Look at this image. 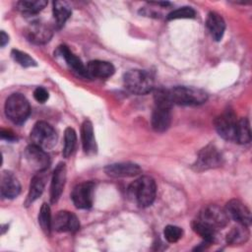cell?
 Here are the masks:
<instances>
[{
	"mask_svg": "<svg viewBox=\"0 0 252 252\" xmlns=\"http://www.w3.org/2000/svg\"><path fill=\"white\" fill-rule=\"evenodd\" d=\"M155 108L152 113V128L158 133L166 131L171 123L172 102L169 97L168 90L158 89L154 93Z\"/></svg>",
	"mask_w": 252,
	"mask_h": 252,
	"instance_id": "1",
	"label": "cell"
},
{
	"mask_svg": "<svg viewBox=\"0 0 252 252\" xmlns=\"http://www.w3.org/2000/svg\"><path fill=\"white\" fill-rule=\"evenodd\" d=\"M127 195L129 199L138 207L147 208L151 206L156 199V181L150 176H141L129 185Z\"/></svg>",
	"mask_w": 252,
	"mask_h": 252,
	"instance_id": "2",
	"label": "cell"
},
{
	"mask_svg": "<svg viewBox=\"0 0 252 252\" xmlns=\"http://www.w3.org/2000/svg\"><path fill=\"white\" fill-rule=\"evenodd\" d=\"M124 87L134 94H146L154 90V77L151 72L132 69L124 74Z\"/></svg>",
	"mask_w": 252,
	"mask_h": 252,
	"instance_id": "3",
	"label": "cell"
},
{
	"mask_svg": "<svg viewBox=\"0 0 252 252\" xmlns=\"http://www.w3.org/2000/svg\"><path fill=\"white\" fill-rule=\"evenodd\" d=\"M168 94L172 104L178 105H200L208 99V94L205 91L194 87H174L168 90Z\"/></svg>",
	"mask_w": 252,
	"mask_h": 252,
	"instance_id": "4",
	"label": "cell"
},
{
	"mask_svg": "<svg viewBox=\"0 0 252 252\" xmlns=\"http://www.w3.org/2000/svg\"><path fill=\"white\" fill-rule=\"evenodd\" d=\"M31 113L29 100L22 94H12L5 102V114L15 124L24 123Z\"/></svg>",
	"mask_w": 252,
	"mask_h": 252,
	"instance_id": "5",
	"label": "cell"
},
{
	"mask_svg": "<svg viewBox=\"0 0 252 252\" xmlns=\"http://www.w3.org/2000/svg\"><path fill=\"white\" fill-rule=\"evenodd\" d=\"M32 144L47 151L52 149L57 142V134L54 128L45 121H38L31 131Z\"/></svg>",
	"mask_w": 252,
	"mask_h": 252,
	"instance_id": "6",
	"label": "cell"
},
{
	"mask_svg": "<svg viewBox=\"0 0 252 252\" xmlns=\"http://www.w3.org/2000/svg\"><path fill=\"white\" fill-rule=\"evenodd\" d=\"M222 161L223 158L219 149L215 145L209 144L198 153L197 158L193 164V168L196 171L213 169L220 166Z\"/></svg>",
	"mask_w": 252,
	"mask_h": 252,
	"instance_id": "7",
	"label": "cell"
},
{
	"mask_svg": "<svg viewBox=\"0 0 252 252\" xmlns=\"http://www.w3.org/2000/svg\"><path fill=\"white\" fill-rule=\"evenodd\" d=\"M198 220L218 230L228 223L229 218L224 209L217 205H208L202 209Z\"/></svg>",
	"mask_w": 252,
	"mask_h": 252,
	"instance_id": "8",
	"label": "cell"
},
{
	"mask_svg": "<svg viewBox=\"0 0 252 252\" xmlns=\"http://www.w3.org/2000/svg\"><path fill=\"white\" fill-rule=\"evenodd\" d=\"M236 114L232 110H225L215 119V128L218 134L226 141H235L237 125Z\"/></svg>",
	"mask_w": 252,
	"mask_h": 252,
	"instance_id": "9",
	"label": "cell"
},
{
	"mask_svg": "<svg viewBox=\"0 0 252 252\" xmlns=\"http://www.w3.org/2000/svg\"><path fill=\"white\" fill-rule=\"evenodd\" d=\"M94 183L93 181H85L77 184L71 193L75 207L78 209H90L94 202Z\"/></svg>",
	"mask_w": 252,
	"mask_h": 252,
	"instance_id": "10",
	"label": "cell"
},
{
	"mask_svg": "<svg viewBox=\"0 0 252 252\" xmlns=\"http://www.w3.org/2000/svg\"><path fill=\"white\" fill-rule=\"evenodd\" d=\"M25 158L36 172L46 171L50 165V158L45 150L31 144L25 150Z\"/></svg>",
	"mask_w": 252,
	"mask_h": 252,
	"instance_id": "11",
	"label": "cell"
},
{
	"mask_svg": "<svg viewBox=\"0 0 252 252\" xmlns=\"http://www.w3.org/2000/svg\"><path fill=\"white\" fill-rule=\"evenodd\" d=\"M26 35L30 41L35 44H44L48 42L52 35L53 31L49 25L41 21H33L32 22L27 30Z\"/></svg>",
	"mask_w": 252,
	"mask_h": 252,
	"instance_id": "12",
	"label": "cell"
},
{
	"mask_svg": "<svg viewBox=\"0 0 252 252\" xmlns=\"http://www.w3.org/2000/svg\"><path fill=\"white\" fill-rule=\"evenodd\" d=\"M225 212L228 218L237 223L249 226L251 223V213L245 204L236 199H231L225 205Z\"/></svg>",
	"mask_w": 252,
	"mask_h": 252,
	"instance_id": "13",
	"label": "cell"
},
{
	"mask_svg": "<svg viewBox=\"0 0 252 252\" xmlns=\"http://www.w3.org/2000/svg\"><path fill=\"white\" fill-rule=\"evenodd\" d=\"M52 228L58 232H75L80 228V221L75 214L60 211L52 219Z\"/></svg>",
	"mask_w": 252,
	"mask_h": 252,
	"instance_id": "14",
	"label": "cell"
},
{
	"mask_svg": "<svg viewBox=\"0 0 252 252\" xmlns=\"http://www.w3.org/2000/svg\"><path fill=\"white\" fill-rule=\"evenodd\" d=\"M104 172L113 178H124L137 176L142 172V169L137 163L126 161L108 164L104 167Z\"/></svg>",
	"mask_w": 252,
	"mask_h": 252,
	"instance_id": "15",
	"label": "cell"
},
{
	"mask_svg": "<svg viewBox=\"0 0 252 252\" xmlns=\"http://www.w3.org/2000/svg\"><path fill=\"white\" fill-rule=\"evenodd\" d=\"M67 177L66 164L59 162L52 173L51 185H50V201L51 203H57L60 199Z\"/></svg>",
	"mask_w": 252,
	"mask_h": 252,
	"instance_id": "16",
	"label": "cell"
},
{
	"mask_svg": "<svg viewBox=\"0 0 252 252\" xmlns=\"http://www.w3.org/2000/svg\"><path fill=\"white\" fill-rule=\"evenodd\" d=\"M21 192V184L15 174L4 170L0 177V193L5 199H14Z\"/></svg>",
	"mask_w": 252,
	"mask_h": 252,
	"instance_id": "17",
	"label": "cell"
},
{
	"mask_svg": "<svg viewBox=\"0 0 252 252\" xmlns=\"http://www.w3.org/2000/svg\"><path fill=\"white\" fill-rule=\"evenodd\" d=\"M81 139L85 154H87L88 156L95 155L97 152V146L94 138L93 123L89 119H86L82 124Z\"/></svg>",
	"mask_w": 252,
	"mask_h": 252,
	"instance_id": "18",
	"label": "cell"
},
{
	"mask_svg": "<svg viewBox=\"0 0 252 252\" xmlns=\"http://www.w3.org/2000/svg\"><path fill=\"white\" fill-rule=\"evenodd\" d=\"M47 178H48V175L46 174L45 171L36 172V174L32 178L30 188H29V193L25 201L26 206L32 205L37 198L41 196V194L43 193Z\"/></svg>",
	"mask_w": 252,
	"mask_h": 252,
	"instance_id": "19",
	"label": "cell"
},
{
	"mask_svg": "<svg viewBox=\"0 0 252 252\" xmlns=\"http://www.w3.org/2000/svg\"><path fill=\"white\" fill-rule=\"evenodd\" d=\"M86 67L89 77H94L99 79L109 78L115 72L114 66L110 62L102 60L90 61Z\"/></svg>",
	"mask_w": 252,
	"mask_h": 252,
	"instance_id": "20",
	"label": "cell"
},
{
	"mask_svg": "<svg viewBox=\"0 0 252 252\" xmlns=\"http://www.w3.org/2000/svg\"><path fill=\"white\" fill-rule=\"evenodd\" d=\"M206 28L213 39L220 41L221 40L225 31V22L220 14L216 12H210L206 20Z\"/></svg>",
	"mask_w": 252,
	"mask_h": 252,
	"instance_id": "21",
	"label": "cell"
},
{
	"mask_svg": "<svg viewBox=\"0 0 252 252\" xmlns=\"http://www.w3.org/2000/svg\"><path fill=\"white\" fill-rule=\"evenodd\" d=\"M60 53L64 60L66 61L67 65L78 75L83 76V77H89L88 72H87V67L83 64L81 59L76 56L66 45H61L59 46Z\"/></svg>",
	"mask_w": 252,
	"mask_h": 252,
	"instance_id": "22",
	"label": "cell"
},
{
	"mask_svg": "<svg viewBox=\"0 0 252 252\" xmlns=\"http://www.w3.org/2000/svg\"><path fill=\"white\" fill-rule=\"evenodd\" d=\"M52 13L57 29H61L70 18L72 10L66 1H54L52 3Z\"/></svg>",
	"mask_w": 252,
	"mask_h": 252,
	"instance_id": "23",
	"label": "cell"
},
{
	"mask_svg": "<svg viewBox=\"0 0 252 252\" xmlns=\"http://www.w3.org/2000/svg\"><path fill=\"white\" fill-rule=\"evenodd\" d=\"M249 238V230L248 226L239 224L232 227L227 235H226V242L230 245H240L245 243Z\"/></svg>",
	"mask_w": 252,
	"mask_h": 252,
	"instance_id": "24",
	"label": "cell"
},
{
	"mask_svg": "<svg viewBox=\"0 0 252 252\" xmlns=\"http://www.w3.org/2000/svg\"><path fill=\"white\" fill-rule=\"evenodd\" d=\"M47 5L45 0H22L17 3V9L25 15H35Z\"/></svg>",
	"mask_w": 252,
	"mask_h": 252,
	"instance_id": "25",
	"label": "cell"
},
{
	"mask_svg": "<svg viewBox=\"0 0 252 252\" xmlns=\"http://www.w3.org/2000/svg\"><path fill=\"white\" fill-rule=\"evenodd\" d=\"M235 141L239 144H247L251 141L250 123L246 117H242L237 120Z\"/></svg>",
	"mask_w": 252,
	"mask_h": 252,
	"instance_id": "26",
	"label": "cell"
},
{
	"mask_svg": "<svg viewBox=\"0 0 252 252\" xmlns=\"http://www.w3.org/2000/svg\"><path fill=\"white\" fill-rule=\"evenodd\" d=\"M192 228L198 235H200L204 239V241H206L208 243L214 242L216 233L218 231L215 228H213L212 226H210L209 224L201 221L200 220H194L192 222Z\"/></svg>",
	"mask_w": 252,
	"mask_h": 252,
	"instance_id": "27",
	"label": "cell"
},
{
	"mask_svg": "<svg viewBox=\"0 0 252 252\" xmlns=\"http://www.w3.org/2000/svg\"><path fill=\"white\" fill-rule=\"evenodd\" d=\"M38 223L41 230L46 234H50L52 228V218L50 213V207L46 203H43L38 213Z\"/></svg>",
	"mask_w": 252,
	"mask_h": 252,
	"instance_id": "28",
	"label": "cell"
},
{
	"mask_svg": "<svg viewBox=\"0 0 252 252\" xmlns=\"http://www.w3.org/2000/svg\"><path fill=\"white\" fill-rule=\"evenodd\" d=\"M77 145V135L76 132L73 128L68 127L65 129L64 132V147H63V151H62V155L64 158H69Z\"/></svg>",
	"mask_w": 252,
	"mask_h": 252,
	"instance_id": "29",
	"label": "cell"
},
{
	"mask_svg": "<svg viewBox=\"0 0 252 252\" xmlns=\"http://www.w3.org/2000/svg\"><path fill=\"white\" fill-rule=\"evenodd\" d=\"M195 16H196V12L192 7L184 6L171 11L167 15L166 20L171 21V20H178V19H193L195 18Z\"/></svg>",
	"mask_w": 252,
	"mask_h": 252,
	"instance_id": "30",
	"label": "cell"
},
{
	"mask_svg": "<svg viewBox=\"0 0 252 252\" xmlns=\"http://www.w3.org/2000/svg\"><path fill=\"white\" fill-rule=\"evenodd\" d=\"M11 55H12V58L23 67H33L37 65L36 61L32 57H31L28 53L23 52L21 50L13 49L11 51Z\"/></svg>",
	"mask_w": 252,
	"mask_h": 252,
	"instance_id": "31",
	"label": "cell"
},
{
	"mask_svg": "<svg viewBox=\"0 0 252 252\" xmlns=\"http://www.w3.org/2000/svg\"><path fill=\"white\" fill-rule=\"evenodd\" d=\"M183 234V230L181 227L176 225H166L163 229V235L166 241L170 243L177 242Z\"/></svg>",
	"mask_w": 252,
	"mask_h": 252,
	"instance_id": "32",
	"label": "cell"
},
{
	"mask_svg": "<svg viewBox=\"0 0 252 252\" xmlns=\"http://www.w3.org/2000/svg\"><path fill=\"white\" fill-rule=\"evenodd\" d=\"M33 97L35 98L36 101H38L40 103H43L48 99L49 94H48V92L44 88L37 87L33 92Z\"/></svg>",
	"mask_w": 252,
	"mask_h": 252,
	"instance_id": "33",
	"label": "cell"
},
{
	"mask_svg": "<svg viewBox=\"0 0 252 252\" xmlns=\"http://www.w3.org/2000/svg\"><path fill=\"white\" fill-rule=\"evenodd\" d=\"M0 135H1V138H2L3 140H7V141H11V142H13V141L17 140L16 135H15L12 131H10V130L2 129V130H1Z\"/></svg>",
	"mask_w": 252,
	"mask_h": 252,
	"instance_id": "34",
	"label": "cell"
},
{
	"mask_svg": "<svg viewBox=\"0 0 252 252\" xmlns=\"http://www.w3.org/2000/svg\"><path fill=\"white\" fill-rule=\"evenodd\" d=\"M8 42H9L8 34L4 31H2L1 33H0V45H1V47H4Z\"/></svg>",
	"mask_w": 252,
	"mask_h": 252,
	"instance_id": "35",
	"label": "cell"
}]
</instances>
